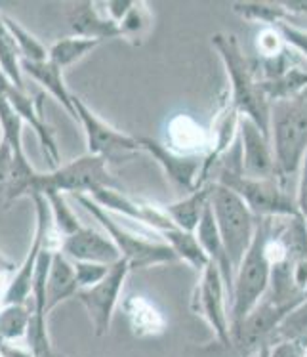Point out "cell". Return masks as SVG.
<instances>
[{"mask_svg": "<svg viewBox=\"0 0 307 357\" xmlns=\"http://www.w3.org/2000/svg\"><path fill=\"white\" fill-rule=\"evenodd\" d=\"M212 46L218 52L229 80V103L239 111L241 117L250 119L265 134H269L271 102L263 94L254 66L242 52L239 38L218 33L212 37Z\"/></svg>", "mask_w": 307, "mask_h": 357, "instance_id": "1", "label": "cell"}, {"mask_svg": "<svg viewBox=\"0 0 307 357\" xmlns=\"http://www.w3.org/2000/svg\"><path fill=\"white\" fill-rule=\"evenodd\" d=\"M269 136L278 182L290 190V180L300 178L307 157V90L290 100L271 103Z\"/></svg>", "mask_w": 307, "mask_h": 357, "instance_id": "2", "label": "cell"}, {"mask_svg": "<svg viewBox=\"0 0 307 357\" xmlns=\"http://www.w3.org/2000/svg\"><path fill=\"white\" fill-rule=\"evenodd\" d=\"M271 229H273V218H258V231L252 241V247L249 248L241 266L235 271L233 292L229 300L231 336L269 291L271 275H273V264L269 256Z\"/></svg>", "mask_w": 307, "mask_h": 357, "instance_id": "3", "label": "cell"}, {"mask_svg": "<svg viewBox=\"0 0 307 357\" xmlns=\"http://www.w3.org/2000/svg\"><path fill=\"white\" fill-rule=\"evenodd\" d=\"M77 199L94 216L95 222L103 227L105 234L109 235L111 241L117 245L118 252L123 256V262H126L130 271L180 262L174 250L168 247V243L159 234H147V229L145 231H132L130 227L123 226L115 218V214L105 211L92 197L77 195Z\"/></svg>", "mask_w": 307, "mask_h": 357, "instance_id": "4", "label": "cell"}, {"mask_svg": "<svg viewBox=\"0 0 307 357\" xmlns=\"http://www.w3.org/2000/svg\"><path fill=\"white\" fill-rule=\"evenodd\" d=\"M210 208L221 241L226 245L227 256L233 264V270L237 271L256 237L258 216L235 191L216 182L212 183L210 193Z\"/></svg>", "mask_w": 307, "mask_h": 357, "instance_id": "5", "label": "cell"}, {"mask_svg": "<svg viewBox=\"0 0 307 357\" xmlns=\"http://www.w3.org/2000/svg\"><path fill=\"white\" fill-rule=\"evenodd\" d=\"M105 188H118L117 180L107 168V160L95 155H82L67 165L50 168L48 172H37L31 188V195H50V193H74V195H94ZM29 195V197H31Z\"/></svg>", "mask_w": 307, "mask_h": 357, "instance_id": "6", "label": "cell"}, {"mask_svg": "<svg viewBox=\"0 0 307 357\" xmlns=\"http://www.w3.org/2000/svg\"><path fill=\"white\" fill-rule=\"evenodd\" d=\"M216 183L235 191L244 203L249 204V208L258 218L300 216L298 206H296V195H292V191L278 182V178L256 180V178H246L235 168L223 167Z\"/></svg>", "mask_w": 307, "mask_h": 357, "instance_id": "7", "label": "cell"}, {"mask_svg": "<svg viewBox=\"0 0 307 357\" xmlns=\"http://www.w3.org/2000/svg\"><path fill=\"white\" fill-rule=\"evenodd\" d=\"M229 292H227L226 281L216 266L208 264L205 270L198 273V281L191 307L195 310L198 317L208 323L212 328L216 340L223 346H231V315H229Z\"/></svg>", "mask_w": 307, "mask_h": 357, "instance_id": "8", "label": "cell"}, {"mask_svg": "<svg viewBox=\"0 0 307 357\" xmlns=\"http://www.w3.org/2000/svg\"><path fill=\"white\" fill-rule=\"evenodd\" d=\"M74 121L81 123L84 130L90 155L102 157L109 162V160L125 159L128 155H136L141 151L138 136H130L111 126L107 121L97 117L79 96H74Z\"/></svg>", "mask_w": 307, "mask_h": 357, "instance_id": "9", "label": "cell"}, {"mask_svg": "<svg viewBox=\"0 0 307 357\" xmlns=\"http://www.w3.org/2000/svg\"><path fill=\"white\" fill-rule=\"evenodd\" d=\"M138 142L139 149L151 155L161 165L168 180L174 182L175 188L185 191V195L208 183L205 178L206 153H183L149 136H138Z\"/></svg>", "mask_w": 307, "mask_h": 357, "instance_id": "10", "label": "cell"}, {"mask_svg": "<svg viewBox=\"0 0 307 357\" xmlns=\"http://www.w3.org/2000/svg\"><path fill=\"white\" fill-rule=\"evenodd\" d=\"M128 273H130V268L126 266V262L115 264L100 283L88 287L77 294V300L84 306L88 317L92 321V328L97 338H102L109 331L111 319L118 306Z\"/></svg>", "mask_w": 307, "mask_h": 357, "instance_id": "11", "label": "cell"}, {"mask_svg": "<svg viewBox=\"0 0 307 357\" xmlns=\"http://www.w3.org/2000/svg\"><path fill=\"white\" fill-rule=\"evenodd\" d=\"M92 197L95 203L103 206L105 211L111 214H118L125 216L138 226H143L151 229L155 234L161 235L164 229H168L174 224L170 222L168 214L164 211V206H157V204L149 203L145 199L132 197L128 193L120 190V188H105V190L95 191Z\"/></svg>", "mask_w": 307, "mask_h": 357, "instance_id": "12", "label": "cell"}, {"mask_svg": "<svg viewBox=\"0 0 307 357\" xmlns=\"http://www.w3.org/2000/svg\"><path fill=\"white\" fill-rule=\"evenodd\" d=\"M239 151H241V174L256 180L277 178L275 153L271 136L250 119L241 117L239 123Z\"/></svg>", "mask_w": 307, "mask_h": 357, "instance_id": "13", "label": "cell"}, {"mask_svg": "<svg viewBox=\"0 0 307 357\" xmlns=\"http://www.w3.org/2000/svg\"><path fill=\"white\" fill-rule=\"evenodd\" d=\"M0 92L6 96V100L10 102V105L14 107L15 113L23 119V123H27L31 128L35 130L50 168H58V144H56V138H54V132H52V128L48 126V123L44 121L42 115L44 96L31 98V96L27 94V90H19V88H15L14 84H10V82L4 79V75L2 73H0Z\"/></svg>", "mask_w": 307, "mask_h": 357, "instance_id": "14", "label": "cell"}, {"mask_svg": "<svg viewBox=\"0 0 307 357\" xmlns=\"http://www.w3.org/2000/svg\"><path fill=\"white\" fill-rule=\"evenodd\" d=\"M59 252H63L73 262H97L107 266L123 262V256L109 235L86 226L77 234L61 239Z\"/></svg>", "mask_w": 307, "mask_h": 357, "instance_id": "15", "label": "cell"}, {"mask_svg": "<svg viewBox=\"0 0 307 357\" xmlns=\"http://www.w3.org/2000/svg\"><path fill=\"white\" fill-rule=\"evenodd\" d=\"M65 17L77 37L107 40L120 38L118 25L103 12L102 2H73L65 4Z\"/></svg>", "mask_w": 307, "mask_h": 357, "instance_id": "16", "label": "cell"}, {"mask_svg": "<svg viewBox=\"0 0 307 357\" xmlns=\"http://www.w3.org/2000/svg\"><path fill=\"white\" fill-rule=\"evenodd\" d=\"M81 292L77 273H74L73 260H69L63 252L56 250L52 258L50 273L46 279V317L56 307L69 298H77V294Z\"/></svg>", "mask_w": 307, "mask_h": 357, "instance_id": "17", "label": "cell"}, {"mask_svg": "<svg viewBox=\"0 0 307 357\" xmlns=\"http://www.w3.org/2000/svg\"><path fill=\"white\" fill-rule=\"evenodd\" d=\"M198 243H200V247L205 250L206 258H208V262L216 266L221 273V278L226 281L227 292H229V300H231V292H233V281H235V270H233V264L229 260V256H227L226 245H223V241H221V235H219V229L216 226V220H214L212 208H208L205 214V218L203 222L198 224L197 231Z\"/></svg>", "mask_w": 307, "mask_h": 357, "instance_id": "18", "label": "cell"}, {"mask_svg": "<svg viewBox=\"0 0 307 357\" xmlns=\"http://www.w3.org/2000/svg\"><path fill=\"white\" fill-rule=\"evenodd\" d=\"M22 69L23 75H27L35 82H38L44 88V92L54 96L65 107L67 113L74 119V94L67 88L63 71L58 66H54L50 59H44V61L22 59Z\"/></svg>", "mask_w": 307, "mask_h": 357, "instance_id": "19", "label": "cell"}, {"mask_svg": "<svg viewBox=\"0 0 307 357\" xmlns=\"http://www.w3.org/2000/svg\"><path fill=\"white\" fill-rule=\"evenodd\" d=\"M210 193H212V183H205L180 201L166 204L164 211L168 214L170 222L185 231H197L198 224L203 222L206 211L210 208Z\"/></svg>", "mask_w": 307, "mask_h": 357, "instance_id": "20", "label": "cell"}, {"mask_svg": "<svg viewBox=\"0 0 307 357\" xmlns=\"http://www.w3.org/2000/svg\"><path fill=\"white\" fill-rule=\"evenodd\" d=\"M161 237L168 243V247L174 250V255L178 256L180 262H185L193 270H197L198 273L210 264L208 258H206L205 250L200 247V243H198L195 231H185V229L172 226L168 229H164Z\"/></svg>", "mask_w": 307, "mask_h": 357, "instance_id": "21", "label": "cell"}, {"mask_svg": "<svg viewBox=\"0 0 307 357\" xmlns=\"http://www.w3.org/2000/svg\"><path fill=\"white\" fill-rule=\"evenodd\" d=\"M125 306L128 323L138 336H157L164 331V319L161 312L147 298L130 296Z\"/></svg>", "mask_w": 307, "mask_h": 357, "instance_id": "22", "label": "cell"}, {"mask_svg": "<svg viewBox=\"0 0 307 357\" xmlns=\"http://www.w3.org/2000/svg\"><path fill=\"white\" fill-rule=\"evenodd\" d=\"M100 44H102V40H95V38L69 35V37L58 38L56 43L50 44V48H48V59H50L54 66H58L61 71H65L67 67H71L79 59L88 56Z\"/></svg>", "mask_w": 307, "mask_h": 357, "instance_id": "23", "label": "cell"}, {"mask_svg": "<svg viewBox=\"0 0 307 357\" xmlns=\"http://www.w3.org/2000/svg\"><path fill=\"white\" fill-rule=\"evenodd\" d=\"M0 73L4 75V79L10 84H14L19 90H25L22 52L17 48L10 29H8L6 22H4V14H0Z\"/></svg>", "mask_w": 307, "mask_h": 357, "instance_id": "24", "label": "cell"}, {"mask_svg": "<svg viewBox=\"0 0 307 357\" xmlns=\"http://www.w3.org/2000/svg\"><path fill=\"white\" fill-rule=\"evenodd\" d=\"M153 29V12L147 2H132L125 17L118 22L120 38L128 43H141Z\"/></svg>", "mask_w": 307, "mask_h": 357, "instance_id": "25", "label": "cell"}, {"mask_svg": "<svg viewBox=\"0 0 307 357\" xmlns=\"http://www.w3.org/2000/svg\"><path fill=\"white\" fill-rule=\"evenodd\" d=\"M33 310L27 304L4 306L0 310V342L15 344L27 338Z\"/></svg>", "mask_w": 307, "mask_h": 357, "instance_id": "26", "label": "cell"}, {"mask_svg": "<svg viewBox=\"0 0 307 357\" xmlns=\"http://www.w3.org/2000/svg\"><path fill=\"white\" fill-rule=\"evenodd\" d=\"M44 197L48 199V203H50L52 222H54V229L59 235V239H65V237L77 234L79 229L84 227L81 224V220L74 216L71 206L67 204L63 193H50V195H44Z\"/></svg>", "mask_w": 307, "mask_h": 357, "instance_id": "27", "label": "cell"}, {"mask_svg": "<svg viewBox=\"0 0 307 357\" xmlns=\"http://www.w3.org/2000/svg\"><path fill=\"white\" fill-rule=\"evenodd\" d=\"M4 22H6L8 29L12 33L17 48L22 52V59H29V61H44L48 59V46H44L33 33L23 27L22 23L12 20L10 15L4 14Z\"/></svg>", "mask_w": 307, "mask_h": 357, "instance_id": "28", "label": "cell"}, {"mask_svg": "<svg viewBox=\"0 0 307 357\" xmlns=\"http://www.w3.org/2000/svg\"><path fill=\"white\" fill-rule=\"evenodd\" d=\"M277 340H307V300L286 315V319L278 325L269 344Z\"/></svg>", "mask_w": 307, "mask_h": 357, "instance_id": "29", "label": "cell"}, {"mask_svg": "<svg viewBox=\"0 0 307 357\" xmlns=\"http://www.w3.org/2000/svg\"><path fill=\"white\" fill-rule=\"evenodd\" d=\"M275 29L281 33V37L294 52H298L301 58L307 59V29L298 23L278 22Z\"/></svg>", "mask_w": 307, "mask_h": 357, "instance_id": "30", "label": "cell"}, {"mask_svg": "<svg viewBox=\"0 0 307 357\" xmlns=\"http://www.w3.org/2000/svg\"><path fill=\"white\" fill-rule=\"evenodd\" d=\"M12 174H14V151L6 139H0V204L8 203Z\"/></svg>", "mask_w": 307, "mask_h": 357, "instance_id": "31", "label": "cell"}, {"mask_svg": "<svg viewBox=\"0 0 307 357\" xmlns=\"http://www.w3.org/2000/svg\"><path fill=\"white\" fill-rule=\"evenodd\" d=\"M73 266L81 291H84L88 287H94L95 283H100L109 273L111 268H113V266H107V264L97 262H73Z\"/></svg>", "mask_w": 307, "mask_h": 357, "instance_id": "32", "label": "cell"}, {"mask_svg": "<svg viewBox=\"0 0 307 357\" xmlns=\"http://www.w3.org/2000/svg\"><path fill=\"white\" fill-rule=\"evenodd\" d=\"M307 340H277L269 344L267 357H306Z\"/></svg>", "mask_w": 307, "mask_h": 357, "instance_id": "33", "label": "cell"}, {"mask_svg": "<svg viewBox=\"0 0 307 357\" xmlns=\"http://www.w3.org/2000/svg\"><path fill=\"white\" fill-rule=\"evenodd\" d=\"M296 206H298V214H300L301 222L307 227V157L304 160L300 178H298V185H296Z\"/></svg>", "mask_w": 307, "mask_h": 357, "instance_id": "34", "label": "cell"}, {"mask_svg": "<svg viewBox=\"0 0 307 357\" xmlns=\"http://www.w3.org/2000/svg\"><path fill=\"white\" fill-rule=\"evenodd\" d=\"M15 266L10 260H8L6 256L0 255V273H14Z\"/></svg>", "mask_w": 307, "mask_h": 357, "instance_id": "35", "label": "cell"}, {"mask_svg": "<svg viewBox=\"0 0 307 357\" xmlns=\"http://www.w3.org/2000/svg\"><path fill=\"white\" fill-rule=\"evenodd\" d=\"M267 351H269V344H262L256 351V357H267Z\"/></svg>", "mask_w": 307, "mask_h": 357, "instance_id": "36", "label": "cell"}, {"mask_svg": "<svg viewBox=\"0 0 307 357\" xmlns=\"http://www.w3.org/2000/svg\"><path fill=\"white\" fill-rule=\"evenodd\" d=\"M58 357H65V356H61V354H58Z\"/></svg>", "mask_w": 307, "mask_h": 357, "instance_id": "37", "label": "cell"}, {"mask_svg": "<svg viewBox=\"0 0 307 357\" xmlns=\"http://www.w3.org/2000/svg\"><path fill=\"white\" fill-rule=\"evenodd\" d=\"M306 357H307V354H306Z\"/></svg>", "mask_w": 307, "mask_h": 357, "instance_id": "38", "label": "cell"}]
</instances>
